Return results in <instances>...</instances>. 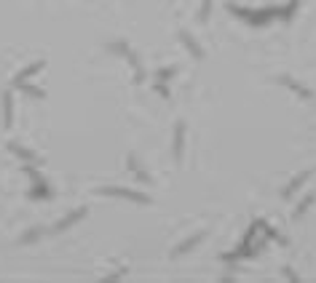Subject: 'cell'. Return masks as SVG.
Returning <instances> with one entry per match:
<instances>
[{"label": "cell", "mask_w": 316, "mask_h": 283, "mask_svg": "<svg viewBox=\"0 0 316 283\" xmlns=\"http://www.w3.org/2000/svg\"><path fill=\"white\" fill-rule=\"evenodd\" d=\"M182 147H185V123L174 126V160H182Z\"/></svg>", "instance_id": "cell-6"}, {"label": "cell", "mask_w": 316, "mask_h": 283, "mask_svg": "<svg viewBox=\"0 0 316 283\" xmlns=\"http://www.w3.org/2000/svg\"><path fill=\"white\" fill-rule=\"evenodd\" d=\"M3 123L6 126L14 123V96L11 94H3Z\"/></svg>", "instance_id": "cell-10"}, {"label": "cell", "mask_w": 316, "mask_h": 283, "mask_svg": "<svg viewBox=\"0 0 316 283\" xmlns=\"http://www.w3.org/2000/svg\"><path fill=\"white\" fill-rule=\"evenodd\" d=\"M43 70V62H35V64H30V67H25L22 72H17V78H14V83H25V80H30L33 75H38Z\"/></svg>", "instance_id": "cell-9"}, {"label": "cell", "mask_w": 316, "mask_h": 283, "mask_svg": "<svg viewBox=\"0 0 316 283\" xmlns=\"http://www.w3.org/2000/svg\"><path fill=\"white\" fill-rule=\"evenodd\" d=\"M27 174H30V179H33V184H35V187H33V198H49V195H51V190L46 187V179H43V176L35 171V166H33V163L27 166Z\"/></svg>", "instance_id": "cell-3"}, {"label": "cell", "mask_w": 316, "mask_h": 283, "mask_svg": "<svg viewBox=\"0 0 316 283\" xmlns=\"http://www.w3.org/2000/svg\"><path fill=\"white\" fill-rule=\"evenodd\" d=\"M9 150L17 155V158H22L25 163H35V152H30V150H25V147H19L17 142H9Z\"/></svg>", "instance_id": "cell-11"}, {"label": "cell", "mask_w": 316, "mask_h": 283, "mask_svg": "<svg viewBox=\"0 0 316 283\" xmlns=\"http://www.w3.org/2000/svg\"><path fill=\"white\" fill-rule=\"evenodd\" d=\"M99 195H113V198H126V200H134L140 203V206H148L150 198L145 192H134V190H126V187H105V190H99Z\"/></svg>", "instance_id": "cell-2"}, {"label": "cell", "mask_w": 316, "mask_h": 283, "mask_svg": "<svg viewBox=\"0 0 316 283\" xmlns=\"http://www.w3.org/2000/svg\"><path fill=\"white\" fill-rule=\"evenodd\" d=\"M180 40H182V46L188 48L190 54H193V59H204V51H201V46L196 43V38L190 35V32H180Z\"/></svg>", "instance_id": "cell-5"}, {"label": "cell", "mask_w": 316, "mask_h": 283, "mask_svg": "<svg viewBox=\"0 0 316 283\" xmlns=\"http://www.w3.org/2000/svg\"><path fill=\"white\" fill-rule=\"evenodd\" d=\"M107 51H113V54H121L123 59L129 62V64H132V70H134V75H137V83H142L145 80V70H142V62L137 59V54L129 48L126 43H110L107 46Z\"/></svg>", "instance_id": "cell-1"}, {"label": "cell", "mask_w": 316, "mask_h": 283, "mask_svg": "<svg viewBox=\"0 0 316 283\" xmlns=\"http://www.w3.org/2000/svg\"><path fill=\"white\" fill-rule=\"evenodd\" d=\"M209 11H212V0H204V6H201V14H198V19L206 22L209 19Z\"/></svg>", "instance_id": "cell-18"}, {"label": "cell", "mask_w": 316, "mask_h": 283, "mask_svg": "<svg viewBox=\"0 0 316 283\" xmlns=\"http://www.w3.org/2000/svg\"><path fill=\"white\" fill-rule=\"evenodd\" d=\"M316 200V195H308V198L303 200V203H300V206H297V211H295V216H303L305 214V211H308V206H311V203Z\"/></svg>", "instance_id": "cell-17"}, {"label": "cell", "mask_w": 316, "mask_h": 283, "mask_svg": "<svg viewBox=\"0 0 316 283\" xmlns=\"http://www.w3.org/2000/svg\"><path fill=\"white\" fill-rule=\"evenodd\" d=\"M174 75H177V67H166V70H158V75H156V78H158L161 83H166V80H172Z\"/></svg>", "instance_id": "cell-16"}, {"label": "cell", "mask_w": 316, "mask_h": 283, "mask_svg": "<svg viewBox=\"0 0 316 283\" xmlns=\"http://www.w3.org/2000/svg\"><path fill=\"white\" fill-rule=\"evenodd\" d=\"M204 240V232H198V235H193V238H188V240H182L180 246H177V251H174V256H182V254H188V251H193L198 243Z\"/></svg>", "instance_id": "cell-8"}, {"label": "cell", "mask_w": 316, "mask_h": 283, "mask_svg": "<svg viewBox=\"0 0 316 283\" xmlns=\"http://www.w3.org/2000/svg\"><path fill=\"white\" fill-rule=\"evenodd\" d=\"M14 88H19L22 94H27V96H35V99H43L46 91L38 88V86H27V83H14Z\"/></svg>", "instance_id": "cell-12"}, {"label": "cell", "mask_w": 316, "mask_h": 283, "mask_svg": "<svg viewBox=\"0 0 316 283\" xmlns=\"http://www.w3.org/2000/svg\"><path fill=\"white\" fill-rule=\"evenodd\" d=\"M308 176H311V174H300V176H295V179H292V182L287 184V190H284V198H289L292 192H297L300 187H303V182H305Z\"/></svg>", "instance_id": "cell-13"}, {"label": "cell", "mask_w": 316, "mask_h": 283, "mask_svg": "<svg viewBox=\"0 0 316 283\" xmlns=\"http://www.w3.org/2000/svg\"><path fill=\"white\" fill-rule=\"evenodd\" d=\"M38 238H41V230H38V227H30V230L19 238V243H22V246H27V243H33V240H38Z\"/></svg>", "instance_id": "cell-15"}, {"label": "cell", "mask_w": 316, "mask_h": 283, "mask_svg": "<svg viewBox=\"0 0 316 283\" xmlns=\"http://www.w3.org/2000/svg\"><path fill=\"white\" fill-rule=\"evenodd\" d=\"M129 168L134 171V176L140 179V182H150L148 171H142V168H140V163H137V158H134V155H129Z\"/></svg>", "instance_id": "cell-14"}, {"label": "cell", "mask_w": 316, "mask_h": 283, "mask_svg": "<svg viewBox=\"0 0 316 283\" xmlns=\"http://www.w3.org/2000/svg\"><path fill=\"white\" fill-rule=\"evenodd\" d=\"M83 216H86V208H78V211H73V214H67L65 219H59V222L54 224V232H62V230H67V227H73L75 222H81Z\"/></svg>", "instance_id": "cell-4"}, {"label": "cell", "mask_w": 316, "mask_h": 283, "mask_svg": "<svg viewBox=\"0 0 316 283\" xmlns=\"http://www.w3.org/2000/svg\"><path fill=\"white\" fill-rule=\"evenodd\" d=\"M156 91H158V94H161V96H164V99H169V96H172V94H169V88H166V86L161 83V80H158V86H156Z\"/></svg>", "instance_id": "cell-19"}, {"label": "cell", "mask_w": 316, "mask_h": 283, "mask_svg": "<svg viewBox=\"0 0 316 283\" xmlns=\"http://www.w3.org/2000/svg\"><path fill=\"white\" fill-rule=\"evenodd\" d=\"M281 83H284V86H287V88H292V91H295V94H300V96H303L305 102H311V99H313V94H311V91H308V88H305V86H300L297 80H292V78H287V75H281Z\"/></svg>", "instance_id": "cell-7"}]
</instances>
